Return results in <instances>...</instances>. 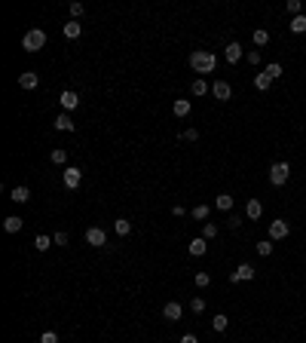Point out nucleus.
Segmentation results:
<instances>
[{"instance_id":"obj_27","label":"nucleus","mask_w":306,"mask_h":343,"mask_svg":"<svg viewBox=\"0 0 306 343\" xmlns=\"http://www.w3.org/2000/svg\"><path fill=\"white\" fill-rule=\"evenodd\" d=\"M226 325H230V319H226L224 313H218V316H214V319H211V328H214V331H218V334H221V331H226Z\"/></svg>"},{"instance_id":"obj_6","label":"nucleus","mask_w":306,"mask_h":343,"mask_svg":"<svg viewBox=\"0 0 306 343\" xmlns=\"http://www.w3.org/2000/svg\"><path fill=\"white\" fill-rule=\"evenodd\" d=\"M86 242L92 248H104L107 245V233L101 230V227H89V230H86Z\"/></svg>"},{"instance_id":"obj_31","label":"nucleus","mask_w":306,"mask_h":343,"mask_svg":"<svg viewBox=\"0 0 306 343\" xmlns=\"http://www.w3.org/2000/svg\"><path fill=\"white\" fill-rule=\"evenodd\" d=\"M288 16L294 19V16H303V3L300 0H288Z\"/></svg>"},{"instance_id":"obj_3","label":"nucleus","mask_w":306,"mask_h":343,"mask_svg":"<svg viewBox=\"0 0 306 343\" xmlns=\"http://www.w3.org/2000/svg\"><path fill=\"white\" fill-rule=\"evenodd\" d=\"M288 178H291V166L285 163V159H279V163L269 166V184L273 187H285Z\"/></svg>"},{"instance_id":"obj_34","label":"nucleus","mask_w":306,"mask_h":343,"mask_svg":"<svg viewBox=\"0 0 306 343\" xmlns=\"http://www.w3.org/2000/svg\"><path fill=\"white\" fill-rule=\"evenodd\" d=\"M193 282H196V288H208V285H211V276H208V273H202V270H199Z\"/></svg>"},{"instance_id":"obj_15","label":"nucleus","mask_w":306,"mask_h":343,"mask_svg":"<svg viewBox=\"0 0 306 343\" xmlns=\"http://www.w3.org/2000/svg\"><path fill=\"white\" fill-rule=\"evenodd\" d=\"M172 113L175 117H190V98H178L172 105Z\"/></svg>"},{"instance_id":"obj_7","label":"nucleus","mask_w":306,"mask_h":343,"mask_svg":"<svg viewBox=\"0 0 306 343\" xmlns=\"http://www.w3.org/2000/svg\"><path fill=\"white\" fill-rule=\"evenodd\" d=\"M211 95L218 98V101H230V98H233V86L226 83V80H214V86H211Z\"/></svg>"},{"instance_id":"obj_41","label":"nucleus","mask_w":306,"mask_h":343,"mask_svg":"<svg viewBox=\"0 0 306 343\" xmlns=\"http://www.w3.org/2000/svg\"><path fill=\"white\" fill-rule=\"evenodd\" d=\"M52 242H55V245H67V233H61V230H59V233L52 236Z\"/></svg>"},{"instance_id":"obj_22","label":"nucleus","mask_w":306,"mask_h":343,"mask_svg":"<svg viewBox=\"0 0 306 343\" xmlns=\"http://www.w3.org/2000/svg\"><path fill=\"white\" fill-rule=\"evenodd\" d=\"M55 129H59V132H71L74 129V120L67 117V113H59V117H55Z\"/></svg>"},{"instance_id":"obj_8","label":"nucleus","mask_w":306,"mask_h":343,"mask_svg":"<svg viewBox=\"0 0 306 343\" xmlns=\"http://www.w3.org/2000/svg\"><path fill=\"white\" fill-rule=\"evenodd\" d=\"M181 316H184V306H181L178 300H168L163 306V319H165V322H181Z\"/></svg>"},{"instance_id":"obj_24","label":"nucleus","mask_w":306,"mask_h":343,"mask_svg":"<svg viewBox=\"0 0 306 343\" xmlns=\"http://www.w3.org/2000/svg\"><path fill=\"white\" fill-rule=\"evenodd\" d=\"M9 199H13V202H28V199H31V190H28V187H13Z\"/></svg>"},{"instance_id":"obj_39","label":"nucleus","mask_w":306,"mask_h":343,"mask_svg":"<svg viewBox=\"0 0 306 343\" xmlns=\"http://www.w3.org/2000/svg\"><path fill=\"white\" fill-rule=\"evenodd\" d=\"M40 343H59V334H55V331H46V334L40 337Z\"/></svg>"},{"instance_id":"obj_37","label":"nucleus","mask_w":306,"mask_h":343,"mask_svg":"<svg viewBox=\"0 0 306 343\" xmlns=\"http://www.w3.org/2000/svg\"><path fill=\"white\" fill-rule=\"evenodd\" d=\"M83 13H86V6H83V3H71V16H74V21L80 19Z\"/></svg>"},{"instance_id":"obj_33","label":"nucleus","mask_w":306,"mask_h":343,"mask_svg":"<svg viewBox=\"0 0 306 343\" xmlns=\"http://www.w3.org/2000/svg\"><path fill=\"white\" fill-rule=\"evenodd\" d=\"M52 163H55V166H64V163H67V150L55 147V150H52Z\"/></svg>"},{"instance_id":"obj_14","label":"nucleus","mask_w":306,"mask_h":343,"mask_svg":"<svg viewBox=\"0 0 306 343\" xmlns=\"http://www.w3.org/2000/svg\"><path fill=\"white\" fill-rule=\"evenodd\" d=\"M37 83H40V77L34 74V71L19 74V86H21V89H37Z\"/></svg>"},{"instance_id":"obj_29","label":"nucleus","mask_w":306,"mask_h":343,"mask_svg":"<svg viewBox=\"0 0 306 343\" xmlns=\"http://www.w3.org/2000/svg\"><path fill=\"white\" fill-rule=\"evenodd\" d=\"M254 86L260 89V92H266V89H269V86H273V80H269L266 74H257V77H254Z\"/></svg>"},{"instance_id":"obj_18","label":"nucleus","mask_w":306,"mask_h":343,"mask_svg":"<svg viewBox=\"0 0 306 343\" xmlns=\"http://www.w3.org/2000/svg\"><path fill=\"white\" fill-rule=\"evenodd\" d=\"M61 31H64V37H67V40H77V37H80V34H83V28H80V21H74V19H71V21H67V25H64Z\"/></svg>"},{"instance_id":"obj_13","label":"nucleus","mask_w":306,"mask_h":343,"mask_svg":"<svg viewBox=\"0 0 306 343\" xmlns=\"http://www.w3.org/2000/svg\"><path fill=\"white\" fill-rule=\"evenodd\" d=\"M245 214H248L251 221H257L260 214H264V202H260V199H248V202H245Z\"/></svg>"},{"instance_id":"obj_23","label":"nucleus","mask_w":306,"mask_h":343,"mask_svg":"<svg viewBox=\"0 0 306 343\" xmlns=\"http://www.w3.org/2000/svg\"><path fill=\"white\" fill-rule=\"evenodd\" d=\"M113 230H117V236H129V233H132V221L117 218V221H113Z\"/></svg>"},{"instance_id":"obj_36","label":"nucleus","mask_w":306,"mask_h":343,"mask_svg":"<svg viewBox=\"0 0 306 343\" xmlns=\"http://www.w3.org/2000/svg\"><path fill=\"white\" fill-rule=\"evenodd\" d=\"M181 138H184V141H199V132L196 129H184V132H181Z\"/></svg>"},{"instance_id":"obj_16","label":"nucleus","mask_w":306,"mask_h":343,"mask_svg":"<svg viewBox=\"0 0 306 343\" xmlns=\"http://www.w3.org/2000/svg\"><path fill=\"white\" fill-rule=\"evenodd\" d=\"M21 227H25V221H21V218H16V214H9V218H3V230H6V233H19Z\"/></svg>"},{"instance_id":"obj_21","label":"nucleus","mask_w":306,"mask_h":343,"mask_svg":"<svg viewBox=\"0 0 306 343\" xmlns=\"http://www.w3.org/2000/svg\"><path fill=\"white\" fill-rule=\"evenodd\" d=\"M214 209H218V212H230L233 209V196H230V193H221V196L214 199Z\"/></svg>"},{"instance_id":"obj_19","label":"nucleus","mask_w":306,"mask_h":343,"mask_svg":"<svg viewBox=\"0 0 306 343\" xmlns=\"http://www.w3.org/2000/svg\"><path fill=\"white\" fill-rule=\"evenodd\" d=\"M273 248H276V242H273V239H260V242L254 245V251H257L260 257H269V255H273Z\"/></svg>"},{"instance_id":"obj_12","label":"nucleus","mask_w":306,"mask_h":343,"mask_svg":"<svg viewBox=\"0 0 306 343\" xmlns=\"http://www.w3.org/2000/svg\"><path fill=\"white\" fill-rule=\"evenodd\" d=\"M205 251H208V239H202V236L190 239V255H193V257H202Z\"/></svg>"},{"instance_id":"obj_35","label":"nucleus","mask_w":306,"mask_h":343,"mask_svg":"<svg viewBox=\"0 0 306 343\" xmlns=\"http://www.w3.org/2000/svg\"><path fill=\"white\" fill-rule=\"evenodd\" d=\"M190 310H193V313H205V300H202V297H193V300H190Z\"/></svg>"},{"instance_id":"obj_11","label":"nucleus","mask_w":306,"mask_h":343,"mask_svg":"<svg viewBox=\"0 0 306 343\" xmlns=\"http://www.w3.org/2000/svg\"><path fill=\"white\" fill-rule=\"evenodd\" d=\"M59 101H61V107H64V113H67V110H74L77 105H80V95L67 89V92H61V95H59Z\"/></svg>"},{"instance_id":"obj_42","label":"nucleus","mask_w":306,"mask_h":343,"mask_svg":"<svg viewBox=\"0 0 306 343\" xmlns=\"http://www.w3.org/2000/svg\"><path fill=\"white\" fill-rule=\"evenodd\" d=\"M178 343H199V340H196V334H181Z\"/></svg>"},{"instance_id":"obj_32","label":"nucleus","mask_w":306,"mask_h":343,"mask_svg":"<svg viewBox=\"0 0 306 343\" xmlns=\"http://www.w3.org/2000/svg\"><path fill=\"white\" fill-rule=\"evenodd\" d=\"M254 43H257V46H266V43H269V31L257 28V31H254Z\"/></svg>"},{"instance_id":"obj_20","label":"nucleus","mask_w":306,"mask_h":343,"mask_svg":"<svg viewBox=\"0 0 306 343\" xmlns=\"http://www.w3.org/2000/svg\"><path fill=\"white\" fill-rule=\"evenodd\" d=\"M190 92H193V95H205V92H211V86H208L202 77H196L193 83H190Z\"/></svg>"},{"instance_id":"obj_28","label":"nucleus","mask_w":306,"mask_h":343,"mask_svg":"<svg viewBox=\"0 0 306 343\" xmlns=\"http://www.w3.org/2000/svg\"><path fill=\"white\" fill-rule=\"evenodd\" d=\"M264 74H266L269 80H279L285 71H282V64H279V62H273V64H266V67H264Z\"/></svg>"},{"instance_id":"obj_10","label":"nucleus","mask_w":306,"mask_h":343,"mask_svg":"<svg viewBox=\"0 0 306 343\" xmlns=\"http://www.w3.org/2000/svg\"><path fill=\"white\" fill-rule=\"evenodd\" d=\"M224 59L226 62H230V64H239V59H245V52H242V46H239V43H226V49H224Z\"/></svg>"},{"instance_id":"obj_40","label":"nucleus","mask_w":306,"mask_h":343,"mask_svg":"<svg viewBox=\"0 0 306 343\" xmlns=\"http://www.w3.org/2000/svg\"><path fill=\"white\" fill-rule=\"evenodd\" d=\"M239 214H230V218H226V227H230V230H239Z\"/></svg>"},{"instance_id":"obj_25","label":"nucleus","mask_w":306,"mask_h":343,"mask_svg":"<svg viewBox=\"0 0 306 343\" xmlns=\"http://www.w3.org/2000/svg\"><path fill=\"white\" fill-rule=\"evenodd\" d=\"M208 214H211V209H208L205 202H202V205H193V212H190V218H193V221H205Z\"/></svg>"},{"instance_id":"obj_4","label":"nucleus","mask_w":306,"mask_h":343,"mask_svg":"<svg viewBox=\"0 0 306 343\" xmlns=\"http://www.w3.org/2000/svg\"><path fill=\"white\" fill-rule=\"evenodd\" d=\"M288 233H291V224H288L285 218L269 221V239H273V242H279V239H288Z\"/></svg>"},{"instance_id":"obj_30","label":"nucleus","mask_w":306,"mask_h":343,"mask_svg":"<svg viewBox=\"0 0 306 343\" xmlns=\"http://www.w3.org/2000/svg\"><path fill=\"white\" fill-rule=\"evenodd\" d=\"M214 236H218V224L205 221V224H202V239H214Z\"/></svg>"},{"instance_id":"obj_17","label":"nucleus","mask_w":306,"mask_h":343,"mask_svg":"<svg viewBox=\"0 0 306 343\" xmlns=\"http://www.w3.org/2000/svg\"><path fill=\"white\" fill-rule=\"evenodd\" d=\"M55 242H52V236H46V233H37V236H34V248H37V251H49Z\"/></svg>"},{"instance_id":"obj_38","label":"nucleus","mask_w":306,"mask_h":343,"mask_svg":"<svg viewBox=\"0 0 306 343\" xmlns=\"http://www.w3.org/2000/svg\"><path fill=\"white\" fill-rule=\"evenodd\" d=\"M245 62H248V64H260V52H257V49L245 52Z\"/></svg>"},{"instance_id":"obj_1","label":"nucleus","mask_w":306,"mask_h":343,"mask_svg":"<svg viewBox=\"0 0 306 343\" xmlns=\"http://www.w3.org/2000/svg\"><path fill=\"white\" fill-rule=\"evenodd\" d=\"M190 67H193L196 74H214V67H218V55L208 52V49H196L190 55Z\"/></svg>"},{"instance_id":"obj_26","label":"nucleus","mask_w":306,"mask_h":343,"mask_svg":"<svg viewBox=\"0 0 306 343\" xmlns=\"http://www.w3.org/2000/svg\"><path fill=\"white\" fill-rule=\"evenodd\" d=\"M288 28H291L294 34H306V16H294V19L288 21Z\"/></svg>"},{"instance_id":"obj_5","label":"nucleus","mask_w":306,"mask_h":343,"mask_svg":"<svg viewBox=\"0 0 306 343\" xmlns=\"http://www.w3.org/2000/svg\"><path fill=\"white\" fill-rule=\"evenodd\" d=\"M61 181H64V187H67V190H77V187L83 184V169L67 166V169H64V175H61Z\"/></svg>"},{"instance_id":"obj_2","label":"nucleus","mask_w":306,"mask_h":343,"mask_svg":"<svg viewBox=\"0 0 306 343\" xmlns=\"http://www.w3.org/2000/svg\"><path fill=\"white\" fill-rule=\"evenodd\" d=\"M43 46H46V31L43 28H31L25 37H21V49L25 52H40Z\"/></svg>"},{"instance_id":"obj_9","label":"nucleus","mask_w":306,"mask_h":343,"mask_svg":"<svg viewBox=\"0 0 306 343\" xmlns=\"http://www.w3.org/2000/svg\"><path fill=\"white\" fill-rule=\"evenodd\" d=\"M248 279H254V267H251V264H239V267L230 273V282H236V285H239V282H248Z\"/></svg>"}]
</instances>
